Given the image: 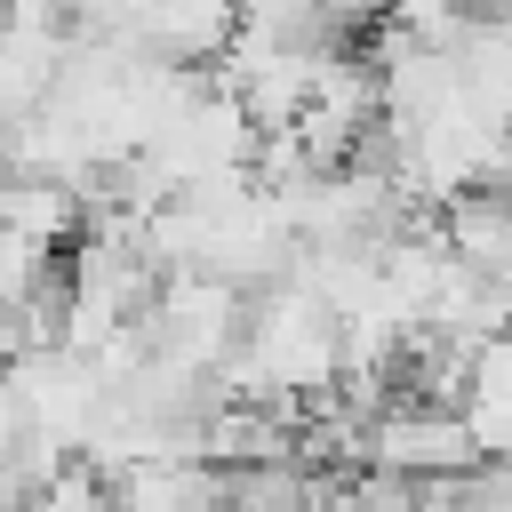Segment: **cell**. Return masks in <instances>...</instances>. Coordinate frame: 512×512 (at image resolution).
I'll use <instances>...</instances> for the list:
<instances>
[{
	"label": "cell",
	"mask_w": 512,
	"mask_h": 512,
	"mask_svg": "<svg viewBox=\"0 0 512 512\" xmlns=\"http://www.w3.org/2000/svg\"><path fill=\"white\" fill-rule=\"evenodd\" d=\"M352 464L376 472V480L424 488V480H448V472H464V464H480V456H472L456 408H440V400H408V392H400V400L368 408V424H360V440H352Z\"/></svg>",
	"instance_id": "cell-1"
},
{
	"label": "cell",
	"mask_w": 512,
	"mask_h": 512,
	"mask_svg": "<svg viewBox=\"0 0 512 512\" xmlns=\"http://www.w3.org/2000/svg\"><path fill=\"white\" fill-rule=\"evenodd\" d=\"M240 304L248 296L224 288V280H208V272H160V288L144 304V344L160 360H176V368L216 376L224 352H232V336H240Z\"/></svg>",
	"instance_id": "cell-2"
},
{
	"label": "cell",
	"mask_w": 512,
	"mask_h": 512,
	"mask_svg": "<svg viewBox=\"0 0 512 512\" xmlns=\"http://www.w3.org/2000/svg\"><path fill=\"white\" fill-rule=\"evenodd\" d=\"M104 496H112V512H216L224 472L192 448H152V456H128L120 472H104Z\"/></svg>",
	"instance_id": "cell-3"
},
{
	"label": "cell",
	"mask_w": 512,
	"mask_h": 512,
	"mask_svg": "<svg viewBox=\"0 0 512 512\" xmlns=\"http://www.w3.org/2000/svg\"><path fill=\"white\" fill-rule=\"evenodd\" d=\"M432 240H440L448 264H464L480 280H504L512 272V200L504 192H456V200H440Z\"/></svg>",
	"instance_id": "cell-4"
},
{
	"label": "cell",
	"mask_w": 512,
	"mask_h": 512,
	"mask_svg": "<svg viewBox=\"0 0 512 512\" xmlns=\"http://www.w3.org/2000/svg\"><path fill=\"white\" fill-rule=\"evenodd\" d=\"M64 40H72V32H40V24H8V16H0V136H8L24 112H40Z\"/></svg>",
	"instance_id": "cell-5"
},
{
	"label": "cell",
	"mask_w": 512,
	"mask_h": 512,
	"mask_svg": "<svg viewBox=\"0 0 512 512\" xmlns=\"http://www.w3.org/2000/svg\"><path fill=\"white\" fill-rule=\"evenodd\" d=\"M304 496H312L304 456H256V464H224L216 512H304Z\"/></svg>",
	"instance_id": "cell-6"
},
{
	"label": "cell",
	"mask_w": 512,
	"mask_h": 512,
	"mask_svg": "<svg viewBox=\"0 0 512 512\" xmlns=\"http://www.w3.org/2000/svg\"><path fill=\"white\" fill-rule=\"evenodd\" d=\"M408 512H512V480H504V464H464L448 480H424L408 496Z\"/></svg>",
	"instance_id": "cell-7"
},
{
	"label": "cell",
	"mask_w": 512,
	"mask_h": 512,
	"mask_svg": "<svg viewBox=\"0 0 512 512\" xmlns=\"http://www.w3.org/2000/svg\"><path fill=\"white\" fill-rule=\"evenodd\" d=\"M0 464H24L32 472V488L64 464V448H48V440H32V416H24V400H16V384H8V368H0Z\"/></svg>",
	"instance_id": "cell-8"
},
{
	"label": "cell",
	"mask_w": 512,
	"mask_h": 512,
	"mask_svg": "<svg viewBox=\"0 0 512 512\" xmlns=\"http://www.w3.org/2000/svg\"><path fill=\"white\" fill-rule=\"evenodd\" d=\"M24 512H112V496H104V472H88L80 456H64V464L24 496Z\"/></svg>",
	"instance_id": "cell-9"
},
{
	"label": "cell",
	"mask_w": 512,
	"mask_h": 512,
	"mask_svg": "<svg viewBox=\"0 0 512 512\" xmlns=\"http://www.w3.org/2000/svg\"><path fill=\"white\" fill-rule=\"evenodd\" d=\"M24 496H32V472L24 464H0V512H24Z\"/></svg>",
	"instance_id": "cell-10"
},
{
	"label": "cell",
	"mask_w": 512,
	"mask_h": 512,
	"mask_svg": "<svg viewBox=\"0 0 512 512\" xmlns=\"http://www.w3.org/2000/svg\"><path fill=\"white\" fill-rule=\"evenodd\" d=\"M16 352H24V344H16V320H8V312H0V368H8V360H16Z\"/></svg>",
	"instance_id": "cell-11"
}]
</instances>
